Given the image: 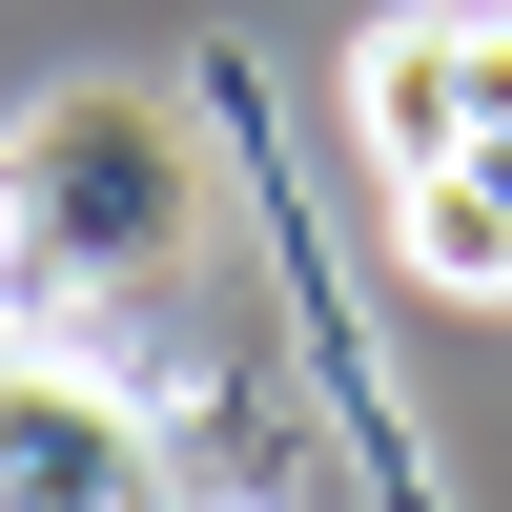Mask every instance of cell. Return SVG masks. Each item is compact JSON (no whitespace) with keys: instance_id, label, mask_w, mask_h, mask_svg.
I'll use <instances>...</instances> for the list:
<instances>
[{"instance_id":"obj_1","label":"cell","mask_w":512,"mask_h":512,"mask_svg":"<svg viewBox=\"0 0 512 512\" xmlns=\"http://www.w3.org/2000/svg\"><path fill=\"white\" fill-rule=\"evenodd\" d=\"M0 205H21V267H62V287H164L205 246L185 123L123 103V82H62V103L21 123V164H0Z\"/></svg>"},{"instance_id":"obj_3","label":"cell","mask_w":512,"mask_h":512,"mask_svg":"<svg viewBox=\"0 0 512 512\" xmlns=\"http://www.w3.org/2000/svg\"><path fill=\"white\" fill-rule=\"evenodd\" d=\"M349 144L390 164V185L472 144V0H431V21H369V41H349Z\"/></svg>"},{"instance_id":"obj_2","label":"cell","mask_w":512,"mask_h":512,"mask_svg":"<svg viewBox=\"0 0 512 512\" xmlns=\"http://www.w3.org/2000/svg\"><path fill=\"white\" fill-rule=\"evenodd\" d=\"M0 512H185L164 492V431L62 349H0Z\"/></svg>"},{"instance_id":"obj_4","label":"cell","mask_w":512,"mask_h":512,"mask_svg":"<svg viewBox=\"0 0 512 512\" xmlns=\"http://www.w3.org/2000/svg\"><path fill=\"white\" fill-rule=\"evenodd\" d=\"M390 267H410V287H451V308H512V185H492L472 144L390 185Z\"/></svg>"}]
</instances>
